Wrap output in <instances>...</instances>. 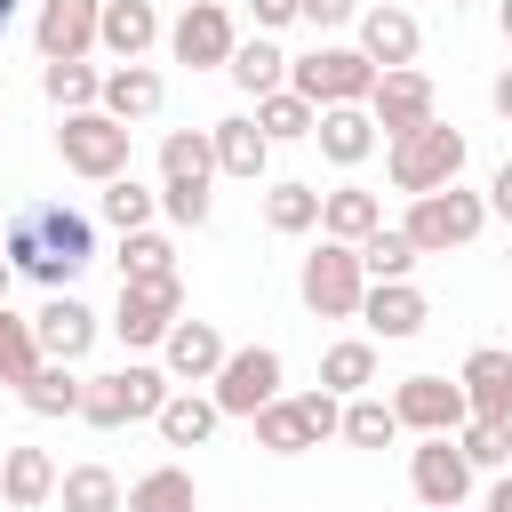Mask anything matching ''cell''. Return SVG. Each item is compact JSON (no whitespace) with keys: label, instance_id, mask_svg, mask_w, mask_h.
<instances>
[{"label":"cell","instance_id":"d6986e66","mask_svg":"<svg viewBox=\"0 0 512 512\" xmlns=\"http://www.w3.org/2000/svg\"><path fill=\"white\" fill-rule=\"evenodd\" d=\"M416 48H424V32H416V16H408L400 0H376V8H360V56H368L376 72H400V64H416Z\"/></svg>","mask_w":512,"mask_h":512},{"label":"cell","instance_id":"8992f818","mask_svg":"<svg viewBox=\"0 0 512 512\" xmlns=\"http://www.w3.org/2000/svg\"><path fill=\"white\" fill-rule=\"evenodd\" d=\"M480 224H488V200H480V192H464V184H440V192L408 200V216H400V232H408V248H416V256H448V248L480 240Z\"/></svg>","mask_w":512,"mask_h":512},{"label":"cell","instance_id":"ab89813d","mask_svg":"<svg viewBox=\"0 0 512 512\" xmlns=\"http://www.w3.org/2000/svg\"><path fill=\"white\" fill-rule=\"evenodd\" d=\"M32 368H40V336H32V320H16L8 304H0V384H32Z\"/></svg>","mask_w":512,"mask_h":512},{"label":"cell","instance_id":"2e32d148","mask_svg":"<svg viewBox=\"0 0 512 512\" xmlns=\"http://www.w3.org/2000/svg\"><path fill=\"white\" fill-rule=\"evenodd\" d=\"M352 320H368V344H408L432 320V304H424L416 280H368V296H360Z\"/></svg>","mask_w":512,"mask_h":512},{"label":"cell","instance_id":"484cf974","mask_svg":"<svg viewBox=\"0 0 512 512\" xmlns=\"http://www.w3.org/2000/svg\"><path fill=\"white\" fill-rule=\"evenodd\" d=\"M0 496L16 512H40L56 496V456L48 448H0Z\"/></svg>","mask_w":512,"mask_h":512},{"label":"cell","instance_id":"d4e9b609","mask_svg":"<svg viewBox=\"0 0 512 512\" xmlns=\"http://www.w3.org/2000/svg\"><path fill=\"white\" fill-rule=\"evenodd\" d=\"M376 224H384V200H376V192H360V184H336V192H320V240H344V248H360Z\"/></svg>","mask_w":512,"mask_h":512},{"label":"cell","instance_id":"f1b7e54d","mask_svg":"<svg viewBox=\"0 0 512 512\" xmlns=\"http://www.w3.org/2000/svg\"><path fill=\"white\" fill-rule=\"evenodd\" d=\"M224 72H232V80H240V88H248L256 104H264L272 88H288V56H280V40H272V32H256V40H240Z\"/></svg>","mask_w":512,"mask_h":512},{"label":"cell","instance_id":"9a60e30c","mask_svg":"<svg viewBox=\"0 0 512 512\" xmlns=\"http://www.w3.org/2000/svg\"><path fill=\"white\" fill-rule=\"evenodd\" d=\"M368 120H376L384 136H408V128L440 120V112H432V72H416V64L376 72V88H368Z\"/></svg>","mask_w":512,"mask_h":512},{"label":"cell","instance_id":"7bdbcfd3","mask_svg":"<svg viewBox=\"0 0 512 512\" xmlns=\"http://www.w3.org/2000/svg\"><path fill=\"white\" fill-rule=\"evenodd\" d=\"M352 8H360V0H296V16H304L312 32H336V24H352Z\"/></svg>","mask_w":512,"mask_h":512},{"label":"cell","instance_id":"4fadbf2b","mask_svg":"<svg viewBox=\"0 0 512 512\" xmlns=\"http://www.w3.org/2000/svg\"><path fill=\"white\" fill-rule=\"evenodd\" d=\"M232 48H240V32H232V8L224 0H184V16L168 24V56L192 64V72L232 64Z\"/></svg>","mask_w":512,"mask_h":512},{"label":"cell","instance_id":"277c9868","mask_svg":"<svg viewBox=\"0 0 512 512\" xmlns=\"http://www.w3.org/2000/svg\"><path fill=\"white\" fill-rule=\"evenodd\" d=\"M384 176H392L408 200H424V192L456 184V176H464V128H448V120H424V128L392 136V144H384Z\"/></svg>","mask_w":512,"mask_h":512},{"label":"cell","instance_id":"5b68a950","mask_svg":"<svg viewBox=\"0 0 512 512\" xmlns=\"http://www.w3.org/2000/svg\"><path fill=\"white\" fill-rule=\"evenodd\" d=\"M248 424H256V448H264V456H304V448L336 440L344 400H336V392H280V400L256 408Z\"/></svg>","mask_w":512,"mask_h":512},{"label":"cell","instance_id":"cb8c5ba5","mask_svg":"<svg viewBox=\"0 0 512 512\" xmlns=\"http://www.w3.org/2000/svg\"><path fill=\"white\" fill-rule=\"evenodd\" d=\"M208 152H216V176H240V184H256L264 160H272V144H264V128H256L248 112H224V120L208 128Z\"/></svg>","mask_w":512,"mask_h":512},{"label":"cell","instance_id":"7dc6e473","mask_svg":"<svg viewBox=\"0 0 512 512\" xmlns=\"http://www.w3.org/2000/svg\"><path fill=\"white\" fill-rule=\"evenodd\" d=\"M480 512H512V472H504V480L488 488V504H480Z\"/></svg>","mask_w":512,"mask_h":512},{"label":"cell","instance_id":"d6a6232c","mask_svg":"<svg viewBox=\"0 0 512 512\" xmlns=\"http://www.w3.org/2000/svg\"><path fill=\"white\" fill-rule=\"evenodd\" d=\"M40 88H48V104H56V112H96L104 72H96L88 56H72V64H48V72H40Z\"/></svg>","mask_w":512,"mask_h":512},{"label":"cell","instance_id":"d590c367","mask_svg":"<svg viewBox=\"0 0 512 512\" xmlns=\"http://www.w3.org/2000/svg\"><path fill=\"white\" fill-rule=\"evenodd\" d=\"M352 256H360V272H368V280H408V272L424 264V256L408 248V232H400V224H376V232H368Z\"/></svg>","mask_w":512,"mask_h":512},{"label":"cell","instance_id":"8d00e7d4","mask_svg":"<svg viewBox=\"0 0 512 512\" xmlns=\"http://www.w3.org/2000/svg\"><path fill=\"white\" fill-rule=\"evenodd\" d=\"M16 400H24L32 416H80V376H72L64 360H40V368H32V384H24Z\"/></svg>","mask_w":512,"mask_h":512},{"label":"cell","instance_id":"5bb4252c","mask_svg":"<svg viewBox=\"0 0 512 512\" xmlns=\"http://www.w3.org/2000/svg\"><path fill=\"white\" fill-rule=\"evenodd\" d=\"M408 488H416L432 512H464V496H472V464H464L456 432H440V440H416V448H408Z\"/></svg>","mask_w":512,"mask_h":512},{"label":"cell","instance_id":"ac0fdd59","mask_svg":"<svg viewBox=\"0 0 512 512\" xmlns=\"http://www.w3.org/2000/svg\"><path fill=\"white\" fill-rule=\"evenodd\" d=\"M224 352H232V344H224L216 320H176V328L160 336V368H168V384H184V392L208 384V376L224 368Z\"/></svg>","mask_w":512,"mask_h":512},{"label":"cell","instance_id":"f546056e","mask_svg":"<svg viewBox=\"0 0 512 512\" xmlns=\"http://www.w3.org/2000/svg\"><path fill=\"white\" fill-rule=\"evenodd\" d=\"M368 384H376V344H368V336H344V344L320 352V392L352 400V392H368Z\"/></svg>","mask_w":512,"mask_h":512},{"label":"cell","instance_id":"f6af8a7d","mask_svg":"<svg viewBox=\"0 0 512 512\" xmlns=\"http://www.w3.org/2000/svg\"><path fill=\"white\" fill-rule=\"evenodd\" d=\"M256 8V32H280V24H296V0H248Z\"/></svg>","mask_w":512,"mask_h":512},{"label":"cell","instance_id":"603a6c76","mask_svg":"<svg viewBox=\"0 0 512 512\" xmlns=\"http://www.w3.org/2000/svg\"><path fill=\"white\" fill-rule=\"evenodd\" d=\"M160 104H168V80H160L152 64H112V72H104V96H96V112H112L120 128L152 120Z\"/></svg>","mask_w":512,"mask_h":512},{"label":"cell","instance_id":"816d5d0a","mask_svg":"<svg viewBox=\"0 0 512 512\" xmlns=\"http://www.w3.org/2000/svg\"><path fill=\"white\" fill-rule=\"evenodd\" d=\"M448 8H464V0H448Z\"/></svg>","mask_w":512,"mask_h":512},{"label":"cell","instance_id":"f35d334b","mask_svg":"<svg viewBox=\"0 0 512 512\" xmlns=\"http://www.w3.org/2000/svg\"><path fill=\"white\" fill-rule=\"evenodd\" d=\"M152 216H160V192H144L136 176H112L104 184V224L112 232H152Z\"/></svg>","mask_w":512,"mask_h":512},{"label":"cell","instance_id":"ee69618b","mask_svg":"<svg viewBox=\"0 0 512 512\" xmlns=\"http://www.w3.org/2000/svg\"><path fill=\"white\" fill-rule=\"evenodd\" d=\"M480 200H488V216H504V224H512V160L488 176V192H480Z\"/></svg>","mask_w":512,"mask_h":512},{"label":"cell","instance_id":"681fc988","mask_svg":"<svg viewBox=\"0 0 512 512\" xmlns=\"http://www.w3.org/2000/svg\"><path fill=\"white\" fill-rule=\"evenodd\" d=\"M16 8H24V0H0V32H8V24H16Z\"/></svg>","mask_w":512,"mask_h":512},{"label":"cell","instance_id":"7c38bea8","mask_svg":"<svg viewBox=\"0 0 512 512\" xmlns=\"http://www.w3.org/2000/svg\"><path fill=\"white\" fill-rule=\"evenodd\" d=\"M392 416H400V432H416V440H440V432H464V424H472L464 384H448V376H400V384H392Z\"/></svg>","mask_w":512,"mask_h":512},{"label":"cell","instance_id":"1f68e13d","mask_svg":"<svg viewBox=\"0 0 512 512\" xmlns=\"http://www.w3.org/2000/svg\"><path fill=\"white\" fill-rule=\"evenodd\" d=\"M336 440H344V448H392V440H400V416H392V400H376V392H352V400H344V424H336Z\"/></svg>","mask_w":512,"mask_h":512},{"label":"cell","instance_id":"bcb514c9","mask_svg":"<svg viewBox=\"0 0 512 512\" xmlns=\"http://www.w3.org/2000/svg\"><path fill=\"white\" fill-rule=\"evenodd\" d=\"M488 104H496V120H512V64L488 80Z\"/></svg>","mask_w":512,"mask_h":512},{"label":"cell","instance_id":"836d02e7","mask_svg":"<svg viewBox=\"0 0 512 512\" xmlns=\"http://www.w3.org/2000/svg\"><path fill=\"white\" fill-rule=\"evenodd\" d=\"M248 120L264 128V144H296V136H312V128H320V112H312L296 88H272V96L248 112Z\"/></svg>","mask_w":512,"mask_h":512},{"label":"cell","instance_id":"44dd1931","mask_svg":"<svg viewBox=\"0 0 512 512\" xmlns=\"http://www.w3.org/2000/svg\"><path fill=\"white\" fill-rule=\"evenodd\" d=\"M456 384H464V408H472L480 424H512V352H504V344H480Z\"/></svg>","mask_w":512,"mask_h":512},{"label":"cell","instance_id":"4dcf8cb0","mask_svg":"<svg viewBox=\"0 0 512 512\" xmlns=\"http://www.w3.org/2000/svg\"><path fill=\"white\" fill-rule=\"evenodd\" d=\"M152 424H160V440H168V448H200L224 416H216V400H208V392H168Z\"/></svg>","mask_w":512,"mask_h":512},{"label":"cell","instance_id":"3957f363","mask_svg":"<svg viewBox=\"0 0 512 512\" xmlns=\"http://www.w3.org/2000/svg\"><path fill=\"white\" fill-rule=\"evenodd\" d=\"M168 392H176V384H168V368H144V360H128V368H104V376H80V424H96V432L152 424Z\"/></svg>","mask_w":512,"mask_h":512},{"label":"cell","instance_id":"ffe728a7","mask_svg":"<svg viewBox=\"0 0 512 512\" xmlns=\"http://www.w3.org/2000/svg\"><path fill=\"white\" fill-rule=\"evenodd\" d=\"M32 336H40V360H64V368H72V360L96 344V312H88L72 288H56V296L32 312Z\"/></svg>","mask_w":512,"mask_h":512},{"label":"cell","instance_id":"60d3db41","mask_svg":"<svg viewBox=\"0 0 512 512\" xmlns=\"http://www.w3.org/2000/svg\"><path fill=\"white\" fill-rule=\"evenodd\" d=\"M160 272H176L168 232H120V280H160Z\"/></svg>","mask_w":512,"mask_h":512},{"label":"cell","instance_id":"4316f807","mask_svg":"<svg viewBox=\"0 0 512 512\" xmlns=\"http://www.w3.org/2000/svg\"><path fill=\"white\" fill-rule=\"evenodd\" d=\"M312 136H320V152H328L336 168H360V160L376 152V120H368V104H328Z\"/></svg>","mask_w":512,"mask_h":512},{"label":"cell","instance_id":"b9f144b4","mask_svg":"<svg viewBox=\"0 0 512 512\" xmlns=\"http://www.w3.org/2000/svg\"><path fill=\"white\" fill-rule=\"evenodd\" d=\"M456 448H464L472 472H504V464H512V424H480V416H472V424L456 432Z\"/></svg>","mask_w":512,"mask_h":512},{"label":"cell","instance_id":"8fae6325","mask_svg":"<svg viewBox=\"0 0 512 512\" xmlns=\"http://www.w3.org/2000/svg\"><path fill=\"white\" fill-rule=\"evenodd\" d=\"M176 320H184V280H176V272H160V280H120V304H112L120 344H160Z\"/></svg>","mask_w":512,"mask_h":512},{"label":"cell","instance_id":"f907efd6","mask_svg":"<svg viewBox=\"0 0 512 512\" xmlns=\"http://www.w3.org/2000/svg\"><path fill=\"white\" fill-rule=\"evenodd\" d=\"M8 280H16V272H8V256H0V296H8Z\"/></svg>","mask_w":512,"mask_h":512},{"label":"cell","instance_id":"e0dca14e","mask_svg":"<svg viewBox=\"0 0 512 512\" xmlns=\"http://www.w3.org/2000/svg\"><path fill=\"white\" fill-rule=\"evenodd\" d=\"M96 16H104V0H40V16H32V48H40V64H72V56H88V48H96Z\"/></svg>","mask_w":512,"mask_h":512},{"label":"cell","instance_id":"7a4b0ae2","mask_svg":"<svg viewBox=\"0 0 512 512\" xmlns=\"http://www.w3.org/2000/svg\"><path fill=\"white\" fill-rule=\"evenodd\" d=\"M208 184H216V152H208V128H168L160 136V216L168 224H208Z\"/></svg>","mask_w":512,"mask_h":512},{"label":"cell","instance_id":"30bf717a","mask_svg":"<svg viewBox=\"0 0 512 512\" xmlns=\"http://www.w3.org/2000/svg\"><path fill=\"white\" fill-rule=\"evenodd\" d=\"M208 400H216V416H256V408H272V400H280V352H272V344L224 352V368L208 376Z\"/></svg>","mask_w":512,"mask_h":512},{"label":"cell","instance_id":"9c48e42d","mask_svg":"<svg viewBox=\"0 0 512 512\" xmlns=\"http://www.w3.org/2000/svg\"><path fill=\"white\" fill-rule=\"evenodd\" d=\"M288 88H296L312 112H328V104H368L376 64H368L360 48H312V56H288Z\"/></svg>","mask_w":512,"mask_h":512},{"label":"cell","instance_id":"74e56055","mask_svg":"<svg viewBox=\"0 0 512 512\" xmlns=\"http://www.w3.org/2000/svg\"><path fill=\"white\" fill-rule=\"evenodd\" d=\"M56 504L64 512H120V480L104 464H72V472H56Z\"/></svg>","mask_w":512,"mask_h":512},{"label":"cell","instance_id":"e575fe53","mask_svg":"<svg viewBox=\"0 0 512 512\" xmlns=\"http://www.w3.org/2000/svg\"><path fill=\"white\" fill-rule=\"evenodd\" d=\"M264 224H272V232H288V240H296V232H312V224H320V184H304V176L272 184V192H264Z\"/></svg>","mask_w":512,"mask_h":512},{"label":"cell","instance_id":"6da1fadb","mask_svg":"<svg viewBox=\"0 0 512 512\" xmlns=\"http://www.w3.org/2000/svg\"><path fill=\"white\" fill-rule=\"evenodd\" d=\"M0 256H8V272L40 280L56 296V288H72L96 264V224L80 208H64V200H24L8 216V232H0Z\"/></svg>","mask_w":512,"mask_h":512},{"label":"cell","instance_id":"7402d4cb","mask_svg":"<svg viewBox=\"0 0 512 512\" xmlns=\"http://www.w3.org/2000/svg\"><path fill=\"white\" fill-rule=\"evenodd\" d=\"M160 32H168V24H160L152 0H104V16H96V48L120 56V64H144V48H152Z\"/></svg>","mask_w":512,"mask_h":512},{"label":"cell","instance_id":"c3c4849f","mask_svg":"<svg viewBox=\"0 0 512 512\" xmlns=\"http://www.w3.org/2000/svg\"><path fill=\"white\" fill-rule=\"evenodd\" d=\"M496 24H504V48H512V0H496Z\"/></svg>","mask_w":512,"mask_h":512},{"label":"cell","instance_id":"52a82bcc","mask_svg":"<svg viewBox=\"0 0 512 512\" xmlns=\"http://www.w3.org/2000/svg\"><path fill=\"white\" fill-rule=\"evenodd\" d=\"M128 136L136 128H120L112 112H64L56 120V160L88 184H112V176H128Z\"/></svg>","mask_w":512,"mask_h":512},{"label":"cell","instance_id":"83f0119b","mask_svg":"<svg viewBox=\"0 0 512 512\" xmlns=\"http://www.w3.org/2000/svg\"><path fill=\"white\" fill-rule=\"evenodd\" d=\"M128 512H200V488H192V472L184 464H152V472H136L128 480V496H120Z\"/></svg>","mask_w":512,"mask_h":512},{"label":"cell","instance_id":"ba28073f","mask_svg":"<svg viewBox=\"0 0 512 512\" xmlns=\"http://www.w3.org/2000/svg\"><path fill=\"white\" fill-rule=\"evenodd\" d=\"M296 296H304L312 320H352L360 296H368V272H360V256H352L344 240H320V248L296 264Z\"/></svg>","mask_w":512,"mask_h":512}]
</instances>
